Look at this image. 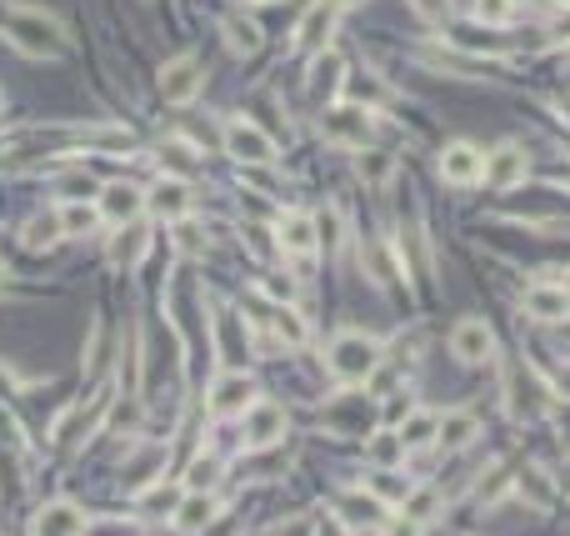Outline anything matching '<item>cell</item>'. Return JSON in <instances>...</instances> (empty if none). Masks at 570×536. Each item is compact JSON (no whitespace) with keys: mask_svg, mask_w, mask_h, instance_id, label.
<instances>
[{"mask_svg":"<svg viewBox=\"0 0 570 536\" xmlns=\"http://www.w3.org/2000/svg\"><path fill=\"white\" fill-rule=\"evenodd\" d=\"M0 31H6V41L16 46V51H26L30 61H56V56H66V46H70L66 26H60L50 11H30V6H10Z\"/></svg>","mask_w":570,"mask_h":536,"instance_id":"1","label":"cell"},{"mask_svg":"<svg viewBox=\"0 0 570 536\" xmlns=\"http://www.w3.org/2000/svg\"><path fill=\"white\" fill-rule=\"evenodd\" d=\"M326 366H330V376L346 386L366 381V376H376V366H380V341L366 331H340L326 351Z\"/></svg>","mask_w":570,"mask_h":536,"instance_id":"2","label":"cell"},{"mask_svg":"<svg viewBox=\"0 0 570 536\" xmlns=\"http://www.w3.org/2000/svg\"><path fill=\"white\" fill-rule=\"evenodd\" d=\"M240 416H246V421H240V446H246V451H266V446H276L290 426L286 406H276V401H250Z\"/></svg>","mask_w":570,"mask_h":536,"instance_id":"3","label":"cell"},{"mask_svg":"<svg viewBox=\"0 0 570 536\" xmlns=\"http://www.w3.org/2000/svg\"><path fill=\"white\" fill-rule=\"evenodd\" d=\"M320 131H326V141L346 146V151H366V141H370V116H366V106L336 101L326 116H320Z\"/></svg>","mask_w":570,"mask_h":536,"instance_id":"4","label":"cell"},{"mask_svg":"<svg viewBox=\"0 0 570 536\" xmlns=\"http://www.w3.org/2000/svg\"><path fill=\"white\" fill-rule=\"evenodd\" d=\"M200 86H206V71H200V56H190V51L166 61V71H160V96L170 106H190L200 96Z\"/></svg>","mask_w":570,"mask_h":536,"instance_id":"5","label":"cell"},{"mask_svg":"<svg viewBox=\"0 0 570 536\" xmlns=\"http://www.w3.org/2000/svg\"><path fill=\"white\" fill-rule=\"evenodd\" d=\"M226 151L236 156V161H246V166H266L270 156H276V141H270L256 121L236 116V121H226Z\"/></svg>","mask_w":570,"mask_h":536,"instance_id":"6","label":"cell"},{"mask_svg":"<svg viewBox=\"0 0 570 536\" xmlns=\"http://www.w3.org/2000/svg\"><path fill=\"white\" fill-rule=\"evenodd\" d=\"M440 176H446L450 186H476L480 176H486V151H480L476 141H450L446 151H440Z\"/></svg>","mask_w":570,"mask_h":536,"instance_id":"7","label":"cell"},{"mask_svg":"<svg viewBox=\"0 0 570 536\" xmlns=\"http://www.w3.org/2000/svg\"><path fill=\"white\" fill-rule=\"evenodd\" d=\"M546 406H550V391L540 386V376L526 371V366H516V371H510V386H506V411L520 421V416H540Z\"/></svg>","mask_w":570,"mask_h":536,"instance_id":"8","label":"cell"},{"mask_svg":"<svg viewBox=\"0 0 570 536\" xmlns=\"http://www.w3.org/2000/svg\"><path fill=\"white\" fill-rule=\"evenodd\" d=\"M336 21H340V6H330V0H316V6L300 16V26H296V51H306V56L326 51Z\"/></svg>","mask_w":570,"mask_h":536,"instance_id":"9","label":"cell"},{"mask_svg":"<svg viewBox=\"0 0 570 536\" xmlns=\"http://www.w3.org/2000/svg\"><path fill=\"white\" fill-rule=\"evenodd\" d=\"M450 351H456L466 366H480V361L496 356V331H490L480 316H466V321L450 331Z\"/></svg>","mask_w":570,"mask_h":536,"instance_id":"10","label":"cell"},{"mask_svg":"<svg viewBox=\"0 0 570 536\" xmlns=\"http://www.w3.org/2000/svg\"><path fill=\"white\" fill-rule=\"evenodd\" d=\"M530 171L526 151L520 146H496V151H486V176L480 181L490 186V191H510V186H520Z\"/></svg>","mask_w":570,"mask_h":536,"instance_id":"11","label":"cell"},{"mask_svg":"<svg viewBox=\"0 0 570 536\" xmlns=\"http://www.w3.org/2000/svg\"><path fill=\"white\" fill-rule=\"evenodd\" d=\"M276 241H280V251H286V256H300V261H310V256L320 251L316 216H306V211H286V216H280Z\"/></svg>","mask_w":570,"mask_h":536,"instance_id":"12","label":"cell"},{"mask_svg":"<svg viewBox=\"0 0 570 536\" xmlns=\"http://www.w3.org/2000/svg\"><path fill=\"white\" fill-rule=\"evenodd\" d=\"M100 221H116V226H126V221H136L140 211H146V191L140 186H126V181H110L106 191H100Z\"/></svg>","mask_w":570,"mask_h":536,"instance_id":"13","label":"cell"},{"mask_svg":"<svg viewBox=\"0 0 570 536\" xmlns=\"http://www.w3.org/2000/svg\"><path fill=\"white\" fill-rule=\"evenodd\" d=\"M86 532V512H80L76 502H50L36 512V526H30V536H80Z\"/></svg>","mask_w":570,"mask_h":536,"instance_id":"14","label":"cell"},{"mask_svg":"<svg viewBox=\"0 0 570 536\" xmlns=\"http://www.w3.org/2000/svg\"><path fill=\"white\" fill-rule=\"evenodd\" d=\"M250 401H256V381H250L246 371H226L216 381V391H210V411L216 416H236V411H246Z\"/></svg>","mask_w":570,"mask_h":536,"instance_id":"15","label":"cell"},{"mask_svg":"<svg viewBox=\"0 0 570 536\" xmlns=\"http://www.w3.org/2000/svg\"><path fill=\"white\" fill-rule=\"evenodd\" d=\"M526 311L536 316V321H566V316H570V286L536 281L526 291Z\"/></svg>","mask_w":570,"mask_h":536,"instance_id":"16","label":"cell"},{"mask_svg":"<svg viewBox=\"0 0 570 536\" xmlns=\"http://www.w3.org/2000/svg\"><path fill=\"white\" fill-rule=\"evenodd\" d=\"M220 516V502L210 492H190V496H180V506H176V532L180 536H200L210 522Z\"/></svg>","mask_w":570,"mask_h":536,"instance_id":"17","label":"cell"},{"mask_svg":"<svg viewBox=\"0 0 570 536\" xmlns=\"http://www.w3.org/2000/svg\"><path fill=\"white\" fill-rule=\"evenodd\" d=\"M146 211H156V216H170V221H186V211H190V191H186V181H160L156 191H146Z\"/></svg>","mask_w":570,"mask_h":536,"instance_id":"18","label":"cell"},{"mask_svg":"<svg viewBox=\"0 0 570 536\" xmlns=\"http://www.w3.org/2000/svg\"><path fill=\"white\" fill-rule=\"evenodd\" d=\"M306 86H310L316 96H340V86H346V66H340V56L330 51V46H326V51H316Z\"/></svg>","mask_w":570,"mask_h":536,"instance_id":"19","label":"cell"},{"mask_svg":"<svg viewBox=\"0 0 570 536\" xmlns=\"http://www.w3.org/2000/svg\"><path fill=\"white\" fill-rule=\"evenodd\" d=\"M396 431H400V446H406V451H420V446H430L440 436V416L436 411H410Z\"/></svg>","mask_w":570,"mask_h":536,"instance_id":"20","label":"cell"},{"mask_svg":"<svg viewBox=\"0 0 570 536\" xmlns=\"http://www.w3.org/2000/svg\"><path fill=\"white\" fill-rule=\"evenodd\" d=\"M346 96H356V106H366V111H376V106H386L390 101V86L380 81L376 71H356V76H346V86H340Z\"/></svg>","mask_w":570,"mask_h":536,"instance_id":"21","label":"cell"},{"mask_svg":"<svg viewBox=\"0 0 570 536\" xmlns=\"http://www.w3.org/2000/svg\"><path fill=\"white\" fill-rule=\"evenodd\" d=\"M476 431H480V421L470 411H450V416H440V436H436V441L446 446V451H466V446L476 441Z\"/></svg>","mask_w":570,"mask_h":536,"instance_id":"22","label":"cell"},{"mask_svg":"<svg viewBox=\"0 0 570 536\" xmlns=\"http://www.w3.org/2000/svg\"><path fill=\"white\" fill-rule=\"evenodd\" d=\"M76 141L96 146V151H106V156H126L130 146H136V136H130L126 126H86V131H76Z\"/></svg>","mask_w":570,"mask_h":536,"instance_id":"23","label":"cell"},{"mask_svg":"<svg viewBox=\"0 0 570 536\" xmlns=\"http://www.w3.org/2000/svg\"><path fill=\"white\" fill-rule=\"evenodd\" d=\"M150 251V231L146 226H126V231L110 241V261H120V266H140V256Z\"/></svg>","mask_w":570,"mask_h":536,"instance_id":"24","label":"cell"},{"mask_svg":"<svg viewBox=\"0 0 570 536\" xmlns=\"http://www.w3.org/2000/svg\"><path fill=\"white\" fill-rule=\"evenodd\" d=\"M260 41H266V36H260V26L250 21V16H226V46L236 56H256Z\"/></svg>","mask_w":570,"mask_h":536,"instance_id":"25","label":"cell"},{"mask_svg":"<svg viewBox=\"0 0 570 536\" xmlns=\"http://www.w3.org/2000/svg\"><path fill=\"white\" fill-rule=\"evenodd\" d=\"M400 456H406V446H400V431H380L366 441V461L376 466V472H396Z\"/></svg>","mask_w":570,"mask_h":536,"instance_id":"26","label":"cell"},{"mask_svg":"<svg viewBox=\"0 0 570 536\" xmlns=\"http://www.w3.org/2000/svg\"><path fill=\"white\" fill-rule=\"evenodd\" d=\"M270 321H276V336H280L286 346H306V341H310V326H306V316H300L296 306L280 301L276 311H270Z\"/></svg>","mask_w":570,"mask_h":536,"instance_id":"27","label":"cell"},{"mask_svg":"<svg viewBox=\"0 0 570 536\" xmlns=\"http://www.w3.org/2000/svg\"><path fill=\"white\" fill-rule=\"evenodd\" d=\"M56 221H60V231L66 236H86V231H96L100 226V211L96 206H86V201H66L56 211Z\"/></svg>","mask_w":570,"mask_h":536,"instance_id":"28","label":"cell"},{"mask_svg":"<svg viewBox=\"0 0 570 536\" xmlns=\"http://www.w3.org/2000/svg\"><path fill=\"white\" fill-rule=\"evenodd\" d=\"M410 492H416V486H410L400 472H376V476H370V496H376L380 506H396V502L406 506V496H410Z\"/></svg>","mask_w":570,"mask_h":536,"instance_id":"29","label":"cell"},{"mask_svg":"<svg viewBox=\"0 0 570 536\" xmlns=\"http://www.w3.org/2000/svg\"><path fill=\"white\" fill-rule=\"evenodd\" d=\"M160 166H166L176 181H186V176H196V156H190L186 141H166L160 146Z\"/></svg>","mask_w":570,"mask_h":536,"instance_id":"30","label":"cell"},{"mask_svg":"<svg viewBox=\"0 0 570 536\" xmlns=\"http://www.w3.org/2000/svg\"><path fill=\"white\" fill-rule=\"evenodd\" d=\"M510 16H516V0H476V21L486 26V31L510 26Z\"/></svg>","mask_w":570,"mask_h":536,"instance_id":"31","label":"cell"},{"mask_svg":"<svg viewBox=\"0 0 570 536\" xmlns=\"http://www.w3.org/2000/svg\"><path fill=\"white\" fill-rule=\"evenodd\" d=\"M60 236H66V231H60L56 216H46V221H30L26 226V251H50Z\"/></svg>","mask_w":570,"mask_h":536,"instance_id":"32","label":"cell"},{"mask_svg":"<svg viewBox=\"0 0 570 536\" xmlns=\"http://www.w3.org/2000/svg\"><path fill=\"white\" fill-rule=\"evenodd\" d=\"M216 482H220V461H216V456H200V461L186 472V486H190V492H210Z\"/></svg>","mask_w":570,"mask_h":536,"instance_id":"33","label":"cell"},{"mask_svg":"<svg viewBox=\"0 0 570 536\" xmlns=\"http://www.w3.org/2000/svg\"><path fill=\"white\" fill-rule=\"evenodd\" d=\"M356 166H360V176H366V181H376V186L390 176V156H386V151H370V146L360 151V161H356Z\"/></svg>","mask_w":570,"mask_h":536,"instance_id":"34","label":"cell"},{"mask_svg":"<svg viewBox=\"0 0 570 536\" xmlns=\"http://www.w3.org/2000/svg\"><path fill=\"white\" fill-rule=\"evenodd\" d=\"M436 502H440V496L430 492V486H426V492H410V496H406V516H416V522H426V516L436 512Z\"/></svg>","mask_w":570,"mask_h":536,"instance_id":"35","label":"cell"},{"mask_svg":"<svg viewBox=\"0 0 570 536\" xmlns=\"http://www.w3.org/2000/svg\"><path fill=\"white\" fill-rule=\"evenodd\" d=\"M80 536H140V526L136 522H86Z\"/></svg>","mask_w":570,"mask_h":536,"instance_id":"36","label":"cell"},{"mask_svg":"<svg viewBox=\"0 0 570 536\" xmlns=\"http://www.w3.org/2000/svg\"><path fill=\"white\" fill-rule=\"evenodd\" d=\"M220 351H226V356H240L236 351V346H240V321H236V316H230V311H220Z\"/></svg>","mask_w":570,"mask_h":536,"instance_id":"37","label":"cell"},{"mask_svg":"<svg viewBox=\"0 0 570 536\" xmlns=\"http://www.w3.org/2000/svg\"><path fill=\"white\" fill-rule=\"evenodd\" d=\"M410 11L420 16V21H430V26H440L450 16V0H410Z\"/></svg>","mask_w":570,"mask_h":536,"instance_id":"38","label":"cell"},{"mask_svg":"<svg viewBox=\"0 0 570 536\" xmlns=\"http://www.w3.org/2000/svg\"><path fill=\"white\" fill-rule=\"evenodd\" d=\"M176 241H180V251H190V256L206 251V236H200V226H190V221H180V236H176Z\"/></svg>","mask_w":570,"mask_h":536,"instance_id":"39","label":"cell"},{"mask_svg":"<svg viewBox=\"0 0 570 536\" xmlns=\"http://www.w3.org/2000/svg\"><path fill=\"white\" fill-rule=\"evenodd\" d=\"M60 191H66V201H80L86 191H96V181H90V176H66V181H60Z\"/></svg>","mask_w":570,"mask_h":536,"instance_id":"40","label":"cell"},{"mask_svg":"<svg viewBox=\"0 0 570 536\" xmlns=\"http://www.w3.org/2000/svg\"><path fill=\"white\" fill-rule=\"evenodd\" d=\"M386 536H420V522H416V516L400 512L396 522H386Z\"/></svg>","mask_w":570,"mask_h":536,"instance_id":"41","label":"cell"},{"mask_svg":"<svg viewBox=\"0 0 570 536\" xmlns=\"http://www.w3.org/2000/svg\"><path fill=\"white\" fill-rule=\"evenodd\" d=\"M316 536H346V532H340L336 516H326V522H316Z\"/></svg>","mask_w":570,"mask_h":536,"instance_id":"42","label":"cell"},{"mask_svg":"<svg viewBox=\"0 0 570 536\" xmlns=\"http://www.w3.org/2000/svg\"><path fill=\"white\" fill-rule=\"evenodd\" d=\"M330 6H340V11H346V6H356V0H330Z\"/></svg>","mask_w":570,"mask_h":536,"instance_id":"43","label":"cell"},{"mask_svg":"<svg viewBox=\"0 0 570 536\" xmlns=\"http://www.w3.org/2000/svg\"><path fill=\"white\" fill-rule=\"evenodd\" d=\"M560 116H566V121H570V101H560Z\"/></svg>","mask_w":570,"mask_h":536,"instance_id":"44","label":"cell"},{"mask_svg":"<svg viewBox=\"0 0 570 536\" xmlns=\"http://www.w3.org/2000/svg\"><path fill=\"white\" fill-rule=\"evenodd\" d=\"M566 492H570V476H566Z\"/></svg>","mask_w":570,"mask_h":536,"instance_id":"45","label":"cell"},{"mask_svg":"<svg viewBox=\"0 0 570 536\" xmlns=\"http://www.w3.org/2000/svg\"><path fill=\"white\" fill-rule=\"evenodd\" d=\"M0 106H6V101H0Z\"/></svg>","mask_w":570,"mask_h":536,"instance_id":"46","label":"cell"}]
</instances>
